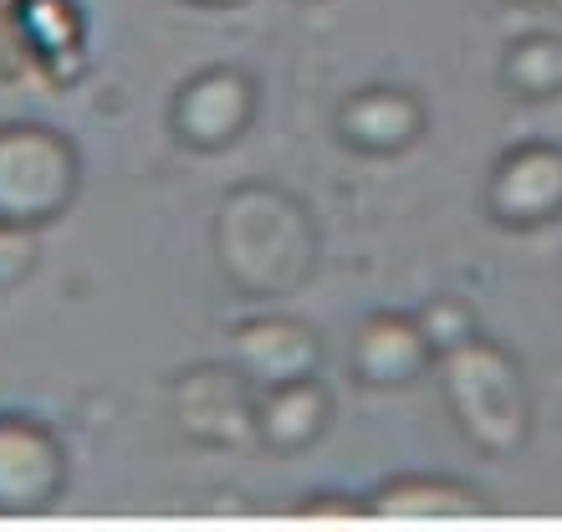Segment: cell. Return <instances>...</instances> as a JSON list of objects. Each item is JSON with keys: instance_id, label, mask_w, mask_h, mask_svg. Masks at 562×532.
Wrapping results in <instances>:
<instances>
[{"instance_id": "e0dca14e", "label": "cell", "mask_w": 562, "mask_h": 532, "mask_svg": "<svg viewBox=\"0 0 562 532\" xmlns=\"http://www.w3.org/2000/svg\"><path fill=\"white\" fill-rule=\"evenodd\" d=\"M542 5H548V11H562V0H542Z\"/></svg>"}, {"instance_id": "ba28073f", "label": "cell", "mask_w": 562, "mask_h": 532, "mask_svg": "<svg viewBox=\"0 0 562 532\" xmlns=\"http://www.w3.org/2000/svg\"><path fill=\"white\" fill-rule=\"evenodd\" d=\"M231 354H236V369L251 379L256 389L271 385H292V379H307L317 374V333L307 323H292V318H256L231 339Z\"/></svg>"}, {"instance_id": "6da1fadb", "label": "cell", "mask_w": 562, "mask_h": 532, "mask_svg": "<svg viewBox=\"0 0 562 532\" xmlns=\"http://www.w3.org/2000/svg\"><path fill=\"white\" fill-rule=\"evenodd\" d=\"M215 262L240 297H292L317 266V225L281 185H236L215 210Z\"/></svg>"}, {"instance_id": "8fae6325", "label": "cell", "mask_w": 562, "mask_h": 532, "mask_svg": "<svg viewBox=\"0 0 562 532\" xmlns=\"http://www.w3.org/2000/svg\"><path fill=\"white\" fill-rule=\"evenodd\" d=\"M486 502L475 487L445 481V476H394L369 497V518L394 522H450V518H481Z\"/></svg>"}, {"instance_id": "7c38bea8", "label": "cell", "mask_w": 562, "mask_h": 532, "mask_svg": "<svg viewBox=\"0 0 562 532\" xmlns=\"http://www.w3.org/2000/svg\"><path fill=\"white\" fill-rule=\"evenodd\" d=\"M327 414V389L317 385V374L307 379H292V385H271L256 399V435L271 445V451H302L323 435Z\"/></svg>"}, {"instance_id": "5bb4252c", "label": "cell", "mask_w": 562, "mask_h": 532, "mask_svg": "<svg viewBox=\"0 0 562 532\" xmlns=\"http://www.w3.org/2000/svg\"><path fill=\"white\" fill-rule=\"evenodd\" d=\"M419 328H425V339H429V348H435V358H440L445 348H456V343H465L475 333L471 312H465V302H456V297L429 302V308L419 312Z\"/></svg>"}, {"instance_id": "52a82bcc", "label": "cell", "mask_w": 562, "mask_h": 532, "mask_svg": "<svg viewBox=\"0 0 562 532\" xmlns=\"http://www.w3.org/2000/svg\"><path fill=\"white\" fill-rule=\"evenodd\" d=\"M256 119V82L236 67H210L175 98V129L190 148H215L236 144Z\"/></svg>"}, {"instance_id": "2e32d148", "label": "cell", "mask_w": 562, "mask_h": 532, "mask_svg": "<svg viewBox=\"0 0 562 532\" xmlns=\"http://www.w3.org/2000/svg\"><path fill=\"white\" fill-rule=\"evenodd\" d=\"M190 5H210L215 11V5H240V0H190Z\"/></svg>"}, {"instance_id": "3957f363", "label": "cell", "mask_w": 562, "mask_h": 532, "mask_svg": "<svg viewBox=\"0 0 562 532\" xmlns=\"http://www.w3.org/2000/svg\"><path fill=\"white\" fill-rule=\"evenodd\" d=\"M77 148L46 123H5L0 129V221L46 225L72 206Z\"/></svg>"}, {"instance_id": "9a60e30c", "label": "cell", "mask_w": 562, "mask_h": 532, "mask_svg": "<svg viewBox=\"0 0 562 532\" xmlns=\"http://www.w3.org/2000/svg\"><path fill=\"white\" fill-rule=\"evenodd\" d=\"M36 266V231L0 221V287H15Z\"/></svg>"}, {"instance_id": "4fadbf2b", "label": "cell", "mask_w": 562, "mask_h": 532, "mask_svg": "<svg viewBox=\"0 0 562 532\" xmlns=\"http://www.w3.org/2000/svg\"><path fill=\"white\" fill-rule=\"evenodd\" d=\"M502 77H506V88L532 98V103L558 98L562 92V36H527V42H517L502 62Z\"/></svg>"}, {"instance_id": "9c48e42d", "label": "cell", "mask_w": 562, "mask_h": 532, "mask_svg": "<svg viewBox=\"0 0 562 532\" xmlns=\"http://www.w3.org/2000/svg\"><path fill=\"white\" fill-rule=\"evenodd\" d=\"M342 144L363 148V154H400L425 133V103L409 88H363L338 108Z\"/></svg>"}, {"instance_id": "5b68a950", "label": "cell", "mask_w": 562, "mask_h": 532, "mask_svg": "<svg viewBox=\"0 0 562 532\" xmlns=\"http://www.w3.org/2000/svg\"><path fill=\"white\" fill-rule=\"evenodd\" d=\"M67 487L61 441L31 414H0V512H46Z\"/></svg>"}, {"instance_id": "8992f818", "label": "cell", "mask_w": 562, "mask_h": 532, "mask_svg": "<svg viewBox=\"0 0 562 532\" xmlns=\"http://www.w3.org/2000/svg\"><path fill=\"white\" fill-rule=\"evenodd\" d=\"M486 210L512 231H537L562 215V148L521 144L506 148L486 185Z\"/></svg>"}, {"instance_id": "277c9868", "label": "cell", "mask_w": 562, "mask_h": 532, "mask_svg": "<svg viewBox=\"0 0 562 532\" xmlns=\"http://www.w3.org/2000/svg\"><path fill=\"white\" fill-rule=\"evenodd\" d=\"M251 379L231 364H200L175 379V425L194 445H246L256 435V395Z\"/></svg>"}, {"instance_id": "7a4b0ae2", "label": "cell", "mask_w": 562, "mask_h": 532, "mask_svg": "<svg viewBox=\"0 0 562 532\" xmlns=\"http://www.w3.org/2000/svg\"><path fill=\"white\" fill-rule=\"evenodd\" d=\"M440 385L450 399L460 435L486 451V456H512L527 445L532 430V399H527V379H521L517 358L502 343L471 333L465 343L440 354Z\"/></svg>"}, {"instance_id": "30bf717a", "label": "cell", "mask_w": 562, "mask_h": 532, "mask_svg": "<svg viewBox=\"0 0 562 532\" xmlns=\"http://www.w3.org/2000/svg\"><path fill=\"white\" fill-rule=\"evenodd\" d=\"M429 358H435V348H429L419 318L373 312L353 333V369L363 385H409Z\"/></svg>"}]
</instances>
